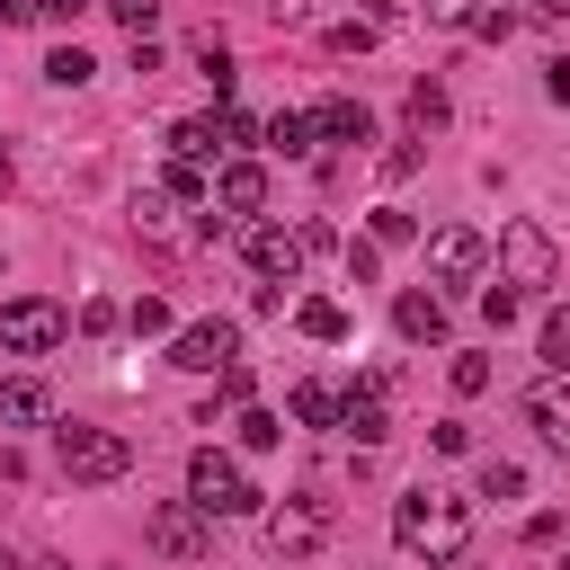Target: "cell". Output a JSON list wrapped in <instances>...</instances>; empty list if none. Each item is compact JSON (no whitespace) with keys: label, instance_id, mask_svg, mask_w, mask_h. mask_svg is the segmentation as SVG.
Masks as SVG:
<instances>
[{"label":"cell","instance_id":"1","mask_svg":"<svg viewBox=\"0 0 570 570\" xmlns=\"http://www.w3.org/2000/svg\"><path fill=\"white\" fill-rule=\"evenodd\" d=\"M392 543H401L410 561H463V543H472V499H454V490H410V499L392 508Z\"/></svg>","mask_w":570,"mask_h":570},{"label":"cell","instance_id":"2","mask_svg":"<svg viewBox=\"0 0 570 570\" xmlns=\"http://www.w3.org/2000/svg\"><path fill=\"white\" fill-rule=\"evenodd\" d=\"M187 499H196L205 517H258V499H267V490H258L223 445H196V454H187Z\"/></svg>","mask_w":570,"mask_h":570},{"label":"cell","instance_id":"3","mask_svg":"<svg viewBox=\"0 0 570 570\" xmlns=\"http://www.w3.org/2000/svg\"><path fill=\"white\" fill-rule=\"evenodd\" d=\"M53 463H62V481H89L98 490V481H125L134 472V445L116 428H80L71 419V428H53Z\"/></svg>","mask_w":570,"mask_h":570},{"label":"cell","instance_id":"4","mask_svg":"<svg viewBox=\"0 0 570 570\" xmlns=\"http://www.w3.org/2000/svg\"><path fill=\"white\" fill-rule=\"evenodd\" d=\"M71 338V312L53 303V294H9L0 303V347L9 356H45V347H62Z\"/></svg>","mask_w":570,"mask_h":570},{"label":"cell","instance_id":"5","mask_svg":"<svg viewBox=\"0 0 570 570\" xmlns=\"http://www.w3.org/2000/svg\"><path fill=\"white\" fill-rule=\"evenodd\" d=\"M142 543L169 552V561H205V552H214V517H205L196 499H160V508L142 517Z\"/></svg>","mask_w":570,"mask_h":570},{"label":"cell","instance_id":"6","mask_svg":"<svg viewBox=\"0 0 570 570\" xmlns=\"http://www.w3.org/2000/svg\"><path fill=\"white\" fill-rule=\"evenodd\" d=\"M552 276H561L552 232H543V223H508V232H499V285L525 294V285H552Z\"/></svg>","mask_w":570,"mask_h":570},{"label":"cell","instance_id":"7","mask_svg":"<svg viewBox=\"0 0 570 570\" xmlns=\"http://www.w3.org/2000/svg\"><path fill=\"white\" fill-rule=\"evenodd\" d=\"M490 258H499V249H490L472 223H445V232L428 240V276H436V285H481V276H490Z\"/></svg>","mask_w":570,"mask_h":570},{"label":"cell","instance_id":"8","mask_svg":"<svg viewBox=\"0 0 570 570\" xmlns=\"http://www.w3.org/2000/svg\"><path fill=\"white\" fill-rule=\"evenodd\" d=\"M169 365H187V374H223V365H240V330H232V321H187V330L169 338Z\"/></svg>","mask_w":570,"mask_h":570},{"label":"cell","instance_id":"9","mask_svg":"<svg viewBox=\"0 0 570 570\" xmlns=\"http://www.w3.org/2000/svg\"><path fill=\"white\" fill-rule=\"evenodd\" d=\"M321 534H330V499H285V508H267V543L285 552V561H303V552H321Z\"/></svg>","mask_w":570,"mask_h":570},{"label":"cell","instance_id":"10","mask_svg":"<svg viewBox=\"0 0 570 570\" xmlns=\"http://www.w3.org/2000/svg\"><path fill=\"white\" fill-rule=\"evenodd\" d=\"M249 267H258V285H294V276H303V232L258 223V232H249Z\"/></svg>","mask_w":570,"mask_h":570},{"label":"cell","instance_id":"11","mask_svg":"<svg viewBox=\"0 0 570 570\" xmlns=\"http://www.w3.org/2000/svg\"><path fill=\"white\" fill-rule=\"evenodd\" d=\"M258 205H267V169L258 160H223L214 169V214L232 223V214H258Z\"/></svg>","mask_w":570,"mask_h":570},{"label":"cell","instance_id":"12","mask_svg":"<svg viewBox=\"0 0 570 570\" xmlns=\"http://www.w3.org/2000/svg\"><path fill=\"white\" fill-rule=\"evenodd\" d=\"M392 330H401L410 347H445V294H401V303H392Z\"/></svg>","mask_w":570,"mask_h":570},{"label":"cell","instance_id":"13","mask_svg":"<svg viewBox=\"0 0 570 570\" xmlns=\"http://www.w3.org/2000/svg\"><path fill=\"white\" fill-rule=\"evenodd\" d=\"M525 428H534L552 454H570V392H561V383H534V392H525Z\"/></svg>","mask_w":570,"mask_h":570},{"label":"cell","instance_id":"14","mask_svg":"<svg viewBox=\"0 0 570 570\" xmlns=\"http://www.w3.org/2000/svg\"><path fill=\"white\" fill-rule=\"evenodd\" d=\"M45 419H53V392L36 374H9L0 383V428H45Z\"/></svg>","mask_w":570,"mask_h":570},{"label":"cell","instance_id":"15","mask_svg":"<svg viewBox=\"0 0 570 570\" xmlns=\"http://www.w3.org/2000/svg\"><path fill=\"white\" fill-rule=\"evenodd\" d=\"M312 134H321V142H365L374 116H365V98H321V107H312Z\"/></svg>","mask_w":570,"mask_h":570},{"label":"cell","instance_id":"16","mask_svg":"<svg viewBox=\"0 0 570 570\" xmlns=\"http://www.w3.org/2000/svg\"><path fill=\"white\" fill-rule=\"evenodd\" d=\"M338 428H347L356 445H383V436H392V410H383V383H374V392H347V410H338Z\"/></svg>","mask_w":570,"mask_h":570},{"label":"cell","instance_id":"17","mask_svg":"<svg viewBox=\"0 0 570 570\" xmlns=\"http://www.w3.org/2000/svg\"><path fill=\"white\" fill-rule=\"evenodd\" d=\"M169 151H178V160H196V169H205V160H214V151H223V116H178V125H169Z\"/></svg>","mask_w":570,"mask_h":570},{"label":"cell","instance_id":"18","mask_svg":"<svg viewBox=\"0 0 570 570\" xmlns=\"http://www.w3.org/2000/svg\"><path fill=\"white\" fill-rule=\"evenodd\" d=\"M294 330L330 347V338H347V303H330V294H303V303H294Z\"/></svg>","mask_w":570,"mask_h":570},{"label":"cell","instance_id":"19","mask_svg":"<svg viewBox=\"0 0 570 570\" xmlns=\"http://www.w3.org/2000/svg\"><path fill=\"white\" fill-rule=\"evenodd\" d=\"M285 410H294V428H330L347 401H338L330 383H294V392H285Z\"/></svg>","mask_w":570,"mask_h":570},{"label":"cell","instance_id":"20","mask_svg":"<svg viewBox=\"0 0 570 570\" xmlns=\"http://www.w3.org/2000/svg\"><path fill=\"white\" fill-rule=\"evenodd\" d=\"M125 330H134V338H178V321H169L160 294H134V303H125Z\"/></svg>","mask_w":570,"mask_h":570},{"label":"cell","instance_id":"21","mask_svg":"<svg viewBox=\"0 0 570 570\" xmlns=\"http://www.w3.org/2000/svg\"><path fill=\"white\" fill-rule=\"evenodd\" d=\"M196 71L214 80V98H232V80H240V71H232V45H223V36H196Z\"/></svg>","mask_w":570,"mask_h":570},{"label":"cell","instance_id":"22","mask_svg":"<svg viewBox=\"0 0 570 570\" xmlns=\"http://www.w3.org/2000/svg\"><path fill=\"white\" fill-rule=\"evenodd\" d=\"M267 142H276L285 160H303V151H312V116H303V107H285V116H267Z\"/></svg>","mask_w":570,"mask_h":570},{"label":"cell","instance_id":"23","mask_svg":"<svg viewBox=\"0 0 570 570\" xmlns=\"http://www.w3.org/2000/svg\"><path fill=\"white\" fill-rule=\"evenodd\" d=\"M160 196H178V205H214V178H205L196 160H169V178H160Z\"/></svg>","mask_w":570,"mask_h":570},{"label":"cell","instance_id":"24","mask_svg":"<svg viewBox=\"0 0 570 570\" xmlns=\"http://www.w3.org/2000/svg\"><path fill=\"white\" fill-rule=\"evenodd\" d=\"M374 249H410L419 240V214H401V205H374V232H365Z\"/></svg>","mask_w":570,"mask_h":570},{"label":"cell","instance_id":"25","mask_svg":"<svg viewBox=\"0 0 570 570\" xmlns=\"http://www.w3.org/2000/svg\"><path fill=\"white\" fill-rule=\"evenodd\" d=\"M89 71H98V62H89L80 45H53V53H45V80H53V89H80Z\"/></svg>","mask_w":570,"mask_h":570},{"label":"cell","instance_id":"26","mask_svg":"<svg viewBox=\"0 0 570 570\" xmlns=\"http://www.w3.org/2000/svg\"><path fill=\"white\" fill-rule=\"evenodd\" d=\"M436 125H445V89H436V80H419V89H410V134L428 142Z\"/></svg>","mask_w":570,"mask_h":570},{"label":"cell","instance_id":"27","mask_svg":"<svg viewBox=\"0 0 570 570\" xmlns=\"http://www.w3.org/2000/svg\"><path fill=\"white\" fill-rule=\"evenodd\" d=\"M169 205H178V196H160V187H142V196H134V223H142V240H169V232H178V223H169Z\"/></svg>","mask_w":570,"mask_h":570},{"label":"cell","instance_id":"28","mask_svg":"<svg viewBox=\"0 0 570 570\" xmlns=\"http://www.w3.org/2000/svg\"><path fill=\"white\" fill-rule=\"evenodd\" d=\"M240 445H249V454H276V445H285V419H276V410H240Z\"/></svg>","mask_w":570,"mask_h":570},{"label":"cell","instance_id":"29","mask_svg":"<svg viewBox=\"0 0 570 570\" xmlns=\"http://www.w3.org/2000/svg\"><path fill=\"white\" fill-rule=\"evenodd\" d=\"M543 365H552V374H570V303H561V312H543Z\"/></svg>","mask_w":570,"mask_h":570},{"label":"cell","instance_id":"30","mask_svg":"<svg viewBox=\"0 0 570 570\" xmlns=\"http://www.w3.org/2000/svg\"><path fill=\"white\" fill-rule=\"evenodd\" d=\"M338 258H347V285H374L383 276V249L374 240H338Z\"/></svg>","mask_w":570,"mask_h":570},{"label":"cell","instance_id":"31","mask_svg":"<svg viewBox=\"0 0 570 570\" xmlns=\"http://www.w3.org/2000/svg\"><path fill=\"white\" fill-rule=\"evenodd\" d=\"M445 383H454L463 401H472V392H490V356H454V365H445Z\"/></svg>","mask_w":570,"mask_h":570},{"label":"cell","instance_id":"32","mask_svg":"<svg viewBox=\"0 0 570 570\" xmlns=\"http://www.w3.org/2000/svg\"><path fill=\"white\" fill-rule=\"evenodd\" d=\"M365 45H374V18H338L330 27V53H365Z\"/></svg>","mask_w":570,"mask_h":570},{"label":"cell","instance_id":"33","mask_svg":"<svg viewBox=\"0 0 570 570\" xmlns=\"http://www.w3.org/2000/svg\"><path fill=\"white\" fill-rule=\"evenodd\" d=\"M481 321L508 330V321H517V285H481Z\"/></svg>","mask_w":570,"mask_h":570},{"label":"cell","instance_id":"34","mask_svg":"<svg viewBox=\"0 0 570 570\" xmlns=\"http://www.w3.org/2000/svg\"><path fill=\"white\" fill-rule=\"evenodd\" d=\"M116 321H125V312H116V303H107V294H89V303H80V338H107V330H116Z\"/></svg>","mask_w":570,"mask_h":570},{"label":"cell","instance_id":"35","mask_svg":"<svg viewBox=\"0 0 570 570\" xmlns=\"http://www.w3.org/2000/svg\"><path fill=\"white\" fill-rule=\"evenodd\" d=\"M481 490H490V499H525V472H517V463H481Z\"/></svg>","mask_w":570,"mask_h":570},{"label":"cell","instance_id":"36","mask_svg":"<svg viewBox=\"0 0 570 570\" xmlns=\"http://www.w3.org/2000/svg\"><path fill=\"white\" fill-rule=\"evenodd\" d=\"M428 9V27H472L481 18V0H419Z\"/></svg>","mask_w":570,"mask_h":570},{"label":"cell","instance_id":"37","mask_svg":"<svg viewBox=\"0 0 570 570\" xmlns=\"http://www.w3.org/2000/svg\"><path fill=\"white\" fill-rule=\"evenodd\" d=\"M472 36H481V45H508V36H517V9H481Z\"/></svg>","mask_w":570,"mask_h":570},{"label":"cell","instance_id":"38","mask_svg":"<svg viewBox=\"0 0 570 570\" xmlns=\"http://www.w3.org/2000/svg\"><path fill=\"white\" fill-rule=\"evenodd\" d=\"M258 134H267L258 116H240V107H223V151H232V142H258Z\"/></svg>","mask_w":570,"mask_h":570},{"label":"cell","instance_id":"39","mask_svg":"<svg viewBox=\"0 0 570 570\" xmlns=\"http://www.w3.org/2000/svg\"><path fill=\"white\" fill-rule=\"evenodd\" d=\"M410 169H419V134H410V142H392V151H383V178H410Z\"/></svg>","mask_w":570,"mask_h":570},{"label":"cell","instance_id":"40","mask_svg":"<svg viewBox=\"0 0 570 570\" xmlns=\"http://www.w3.org/2000/svg\"><path fill=\"white\" fill-rule=\"evenodd\" d=\"M428 436H436V454H463V445H472V428H463V419H436Z\"/></svg>","mask_w":570,"mask_h":570},{"label":"cell","instance_id":"41","mask_svg":"<svg viewBox=\"0 0 570 570\" xmlns=\"http://www.w3.org/2000/svg\"><path fill=\"white\" fill-rule=\"evenodd\" d=\"M80 9H89V0H36V18H45V27H80Z\"/></svg>","mask_w":570,"mask_h":570},{"label":"cell","instance_id":"42","mask_svg":"<svg viewBox=\"0 0 570 570\" xmlns=\"http://www.w3.org/2000/svg\"><path fill=\"white\" fill-rule=\"evenodd\" d=\"M107 9H116V18H125V27H134V36H142V27H151V9H160V0H107Z\"/></svg>","mask_w":570,"mask_h":570},{"label":"cell","instance_id":"43","mask_svg":"<svg viewBox=\"0 0 570 570\" xmlns=\"http://www.w3.org/2000/svg\"><path fill=\"white\" fill-rule=\"evenodd\" d=\"M543 89H552V98L570 107V62H543Z\"/></svg>","mask_w":570,"mask_h":570},{"label":"cell","instance_id":"44","mask_svg":"<svg viewBox=\"0 0 570 570\" xmlns=\"http://www.w3.org/2000/svg\"><path fill=\"white\" fill-rule=\"evenodd\" d=\"M525 9H534V18H570V0H525Z\"/></svg>","mask_w":570,"mask_h":570},{"label":"cell","instance_id":"45","mask_svg":"<svg viewBox=\"0 0 570 570\" xmlns=\"http://www.w3.org/2000/svg\"><path fill=\"white\" fill-rule=\"evenodd\" d=\"M0 18H36V0H0Z\"/></svg>","mask_w":570,"mask_h":570},{"label":"cell","instance_id":"46","mask_svg":"<svg viewBox=\"0 0 570 570\" xmlns=\"http://www.w3.org/2000/svg\"><path fill=\"white\" fill-rule=\"evenodd\" d=\"M383 9H401V0H365V18H383Z\"/></svg>","mask_w":570,"mask_h":570},{"label":"cell","instance_id":"47","mask_svg":"<svg viewBox=\"0 0 570 570\" xmlns=\"http://www.w3.org/2000/svg\"><path fill=\"white\" fill-rule=\"evenodd\" d=\"M0 187H9V134H0Z\"/></svg>","mask_w":570,"mask_h":570},{"label":"cell","instance_id":"48","mask_svg":"<svg viewBox=\"0 0 570 570\" xmlns=\"http://www.w3.org/2000/svg\"><path fill=\"white\" fill-rule=\"evenodd\" d=\"M36 570H71V561H36Z\"/></svg>","mask_w":570,"mask_h":570}]
</instances>
